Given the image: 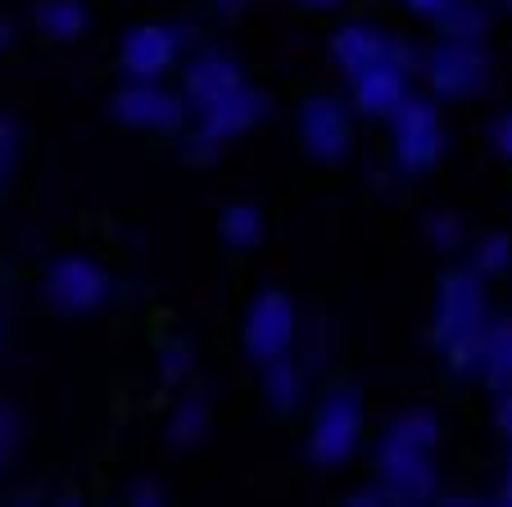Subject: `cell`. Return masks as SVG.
<instances>
[{
    "label": "cell",
    "instance_id": "obj_29",
    "mask_svg": "<svg viewBox=\"0 0 512 507\" xmlns=\"http://www.w3.org/2000/svg\"><path fill=\"white\" fill-rule=\"evenodd\" d=\"M404 5H408V10H417V14H426V19H440L454 0H404Z\"/></svg>",
    "mask_w": 512,
    "mask_h": 507
},
{
    "label": "cell",
    "instance_id": "obj_35",
    "mask_svg": "<svg viewBox=\"0 0 512 507\" xmlns=\"http://www.w3.org/2000/svg\"><path fill=\"white\" fill-rule=\"evenodd\" d=\"M5 37H10V32H5V28H0V50H5Z\"/></svg>",
    "mask_w": 512,
    "mask_h": 507
},
{
    "label": "cell",
    "instance_id": "obj_20",
    "mask_svg": "<svg viewBox=\"0 0 512 507\" xmlns=\"http://www.w3.org/2000/svg\"><path fill=\"white\" fill-rule=\"evenodd\" d=\"M435 435H440V426H435V417L431 412H404V417L395 421L386 431V440H395V444H404V449H431L435 444Z\"/></svg>",
    "mask_w": 512,
    "mask_h": 507
},
{
    "label": "cell",
    "instance_id": "obj_9",
    "mask_svg": "<svg viewBox=\"0 0 512 507\" xmlns=\"http://www.w3.org/2000/svg\"><path fill=\"white\" fill-rule=\"evenodd\" d=\"M46 295L64 313H91L109 299V277L91 259H59L46 277Z\"/></svg>",
    "mask_w": 512,
    "mask_h": 507
},
{
    "label": "cell",
    "instance_id": "obj_11",
    "mask_svg": "<svg viewBox=\"0 0 512 507\" xmlns=\"http://www.w3.org/2000/svg\"><path fill=\"white\" fill-rule=\"evenodd\" d=\"M114 114L132 127H150V132H168V127L182 123V105L177 96H168L155 82H132L114 96Z\"/></svg>",
    "mask_w": 512,
    "mask_h": 507
},
{
    "label": "cell",
    "instance_id": "obj_33",
    "mask_svg": "<svg viewBox=\"0 0 512 507\" xmlns=\"http://www.w3.org/2000/svg\"><path fill=\"white\" fill-rule=\"evenodd\" d=\"M309 10H331V5H340V0H304Z\"/></svg>",
    "mask_w": 512,
    "mask_h": 507
},
{
    "label": "cell",
    "instance_id": "obj_36",
    "mask_svg": "<svg viewBox=\"0 0 512 507\" xmlns=\"http://www.w3.org/2000/svg\"><path fill=\"white\" fill-rule=\"evenodd\" d=\"M508 10H512V0H508Z\"/></svg>",
    "mask_w": 512,
    "mask_h": 507
},
{
    "label": "cell",
    "instance_id": "obj_16",
    "mask_svg": "<svg viewBox=\"0 0 512 507\" xmlns=\"http://www.w3.org/2000/svg\"><path fill=\"white\" fill-rule=\"evenodd\" d=\"M263 390H268L272 408H281V412L300 408V394H304L300 367L290 363L286 354H281V358H268V363H263Z\"/></svg>",
    "mask_w": 512,
    "mask_h": 507
},
{
    "label": "cell",
    "instance_id": "obj_12",
    "mask_svg": "<svg viewBox=\"0 0 512 507\" xmlns=\"http://www.w3.org/2000/svg\"><path fill=\"white\" fill-rule=\"evenodd\" d=\"M300 136L309 145L313 159H340L349 150V118L336 100L313 96L309 105L300 109Z\"/></svg>",
    "mask_w": 512,
    "mask_h": 507
},
{
    "label": "cell",
    "instance_id": "obj_26",
    "mask_svg": "<svg viewBox=\"0 0 512 507\" xmlns=\"http://www.w3.org/2000/svg\"><path fill=\"white\" fill-rule=\"evenodd\" d=\"M127 503H136V507H159V503H164V489H159L155 480H136V485L127 489Z\"/></svg>",
    "mask_w": 512,
    "mask_h": 507
},
{
    "label": "cell",
    "instance_id": "obj_14",
    "mask_svg": "<svg viewBox=\"0 0 512 507\" xmlns=\"http://www.w3.org/2000/svg\"><path fill=\"white\" fill-rule=\"evenodd\" d=\"M241 87V68L227 55H200L186 68V105L191 109H209L218 96Z\"/></svg>",
    "mask_w": 512,
    "mask_h": 507
},
{
    "label": "cell",
    "instance_id": "obj_18",
    "mask_svg": "<svg viewBox=\"0 0 512 507\" xmlns=\"http://www.w3.org/2000/svg\"><path fill=\"white\" fill-rule=\"evenodd\" d=\"M440 23H445V32L458 41H481L485 28H490V14H485V5H476V0H454V5L440 14Z\"/></svg>",
    "mask_w": 512,
    "mask_h": 507
},
{
    "label": "cell",
    "instance_id": "obj_3",
    "mask_svg": "<svg viewBox=\"0 0 512 507\" xmlns=\"http://www.w3.org/2000/svg\"><path fill=\"white\" fill-rule=\"evenodd\" d=\"M358 431H363V403H358L354 390H336L322 399L318 421H313V458L322 467H340L349 453L358 449Z\"/></svg>",
    "mask_w": 512,
    "mask_h": 507
},
{
    "label": "cell",
    "instance_id": "obj_32",
    "mask_svg": "<svg viewBox=\"0 0 512 507\" xmlns=\"http://www.w3.org/2000/svg\"><path fill=\"white\" fill-rule=\"evenodd\" d=\"M213 5H218V10H223V14H236V10H241V5H245V0H213Z\"/></svg>",
    "mask_w": 512,
    "mask_h": 507
},
{
    "label": "cell",
    "instance_id": "obj_5",
    "mask_svg": "<svg viewBox=\"0 0 512 507\" xmlns=\"http://www.w3.org/2000/svg\"><path fill=\"white\" fill-rule=\"evenodd\" d=\"M331 59L340 64V73H345L349 82H354L358 73H368L372 64H386V59H395V64H404L408 73H413V50H408L404 41L377 32V28H363V23H349V28L336 32Z\"/></svg>",
    "mask_w": 512,
    "mask_h": 507
},
{
    "label": "cell",
    "instance_id": "obj_25",
    "mask_svg": "<svg viewBox=\"0 0 512 507\" xmlns=\"http://www.w3.org/2000/svg\"><path fill=\"white\" fill-rule=\"evenodd\" d=\"M14 150H19V132H14L10 118H0V182H5L14 168Z\"/></svg>",
    "mask_w": 512,
    "mask_h": 507
},
{
    "label": "cell",
    "instance_id": "obj_4",
    "mask_svg": "<svg viewBox=\"0 0 512 507\" xmlns=\"http://www.w3.org/2000/svg\"><path fill=\"white\" fill-rule=\"evenodd\" d=\"M426 82H431L435 96L445 100H463L476 96L485 87V55H481V41H440V46L426 55Z\"/></svg>",
    "mask_w": 512,
    "mask_h": 507
},
{
    "label": "cell",
    "instance_id": "obj_30",
    "mask_svg": "<svg viewBox=\"0 0 512 507\" xmlns=\"http://www.w3.org/2000/svg\"><path fill=\"white\" fill-rule=\"evenodd\" d=\"M10 440H14V417L0 408V467H5V453H10Z\"/></svg>",
    "mask_w": 512,
    "mask_h": 507
},
{
    "label": "cell",
    "instance_id": "obj_21",
    "mask_svg": "<svg viewBox=\"0 0 512 507\" xmlns=\"http://www.w3.org/2000/svg\"><path fill=\"white\" fill-rule=\"evenodd\" d=\"M259 231H263V218H259V209H250V204H232V209L223 213V236L232 240L236 249L254 245Z\"/></svg>",
    "mask_w": 512,
    "mask_h": 507
},
{
    "label": "cell",
    "instance_id": "obj_24",
    "mask_svg": "<svg viewBox=\"0 0 512 507\" xmlns=\"http://www.w3.org/2000/svg\"><path fill=\"white\" fill-rule=\"evenodd\" d=\"M426 231H431V240H435L440 249H454L458 236H463V227H458L454 213H435V218L426 222Z\"/></svg>",
    "mask_w": 512,
    "mask_h": 507
},
{
    "label": "cell",
    "instance_id": "obj_1",
    "mask_svg": "<svg viewBox=\"0 0 512 507\" xmlns=\"http://www.w3.org/2000/svg\"><path fill=\"white\" fill-rule=\"evenodd\" d=\"M485 290L481 272H449L435 295V345L449 354L458 372L481 367V340H485Z\"/></svg>",
    "mask_w": 512,
    "mask_h": 507
},
{
    "label": "cell",
    "instance_id": "obj_6",
    "mask_svg": "<svg viewBox=\"0 0 512 507\" xmlns=\"http://www.w3.org/2000/svg\"><path fill=\"white\" fill-rule=\"evenodd\" d=\"M263 118V96L259 91H250L241 82L236 91H227V96H218L209 109H200V136H195V159H209L213 145L218 141H232V136H241L245 127H254Z\"/></svg>",
    "mask_w": 512,
    "mask_h": 507
},
{
    "label": "cell",
    "instance_id": "obj_15",
    "mask_svg": "<svg viewBox=\"0 0 512 507\" xmlns=\"http://www.w3.org/2000/svg\"><path fill=\"white\" fill-rule=\"evenodd\" d=\"M481 376L490 385H512V322H490L485 326Z\"/></svg>",
    "mask_w": 512,
    "mask_h": 507
},
{
    "label": "cell",
    "instance_id": "obj_34",
    "mask_svg": "<svg viewBox=\"0 0 512 507\" xmlns=\"http://www.w3.org/2000/svg\"><path fill=\"white\" fill-rule=\"evenodd\" d=\"M503 498H508V503H512V467H508V485H503Z\"/></svg>",
    "mask_w": 512,
    "mask_h": 507
},
{
    "label": "cell",
    "instance_id": "obj_17",
    "mask_svg": "<svg viewBox=\"0 0 512 507\" xmlns=\"http://www.w3.org/2000/svg\"><path fill=\"white\" fill-rule=\"evenodd\" d=\"M204 426H209V403H204V394H186V399L177 403V412H173L168 435H173L177 449H191V444H200Z\"/></svg>",
    "mask_w": 512,
    "mask_h": 507
},
{
    "label": "cell",
    "instance_id": "obj_2",
    "mask_svg": "<svg viewBox=\"0 0 512 507\" xmlns=\"http://www.w3.org/2000/svg\"><path fill=\"white\" fill-rule=\"evenodd\" d=\"M390 132H395V159L404 173H426L435 159H440V118H435V105L422 96H404L395 109H390Z\"/></svg>",
    "mask_w": 512,
    "mask_h": 507
},
{
    "label": "cell",
    "instance_id": "obj_27",
    "mask_svg": "<svg viewBox=\"0 0 512 507\" xmlns=\"http://www.w3.org/2000/svg\"><path fill=\"white\" fill-rule=\"evenodd\" d=\"M494 145H499L503 159H512V114L499 118V127H494Z\"/></svg>",
    "mask_w": 512,
    "mask_h": 507
},
{
    "label": "cell",
    "instance_id": "obj_10",
    "mask_svg": "<svg viewBox=\"0 0 512 507\" xmlns=\"http://www.w3.org/2000/svg\"><path fill=\"white\" fill-rule=\"evenodd\" d=\"M177 28H164V23H141V28L127 32L123 41V68L132 73V82H155V77L168 73V64L177 59Z\"/></svg>",
    "mask_w": 512,
    "mask_h": 507
},
{
    "label": "cell",
    "instance_id": "obj_28",
    "mask_svg": "<svg viewBox=\"0 0 512 507\" xmlns=\"http://www.w3.org/2000/svg\"><path fill=\"white\" fill-rule=\"evenodd\" d=\"M349 503H358V507H381V503H390V494H386V485H372V489H358Z\"/></svg>",
    "mask_w": 512,
    "mask_h": 507
},
{
    "label": "cell",
    "instance_id": "obj_31",
    "mask_svg": "<svg viewBox=\"0 0 512 507\" xmlns=\"http://www.w3.org/2000/svg\"><path fill=\"white\" fill-rule=\"evenodd\" d=\"M499 426L508 431V440H512V394H503L499 399Z\"/></svg>",
    "mask_w": 512,
    "mask_h": 507
},
{
    "label": "cell",
    "instance_id": "obj_7",
    "mask_svg": "<svg viewBox=\"0 0 512 507\" xmlns=\"http://www.w3.org/2000/svg\"><path fill=\"white\" fill-rule=\"evenodd\" d=\"M377 467H381V485H386L390 503H426L435 494V471L422 449H404L395 440H381Z\"/></svg>",
    "mask_w": 512,
    "mask_h": 507
},
{
    "label": "cell",
    "instance_id": "obj_8",
    "mask_svg": "<svg viewBox=\"0 0 512 507\" xmlns=\"http://www.w3.org/2000/svg\"><path fill=\"white\" fill-rule=\"evenodd\" d=\"M295 340V308H290L286 295L268 290L250 304V317H245V349H250L259 363L268 358H281Z\"/></svg>",
    "mask_w": 512,
    "mask_h": 507
},
{
    "label": "cell",
    "instance_id": "obj_23",
    "mask_svg": "<svg viewBox=\"0 0 512 507\" xmlns=\"http://www.w3.org/2000/svg\"><path fill=\"white\" fill-rule=\"evenodd\" d=\"M186 372H191V349H186L182 340H173V345L164 349V363H159V376H164V381H182Z\"/></svg>",
    "mask_w": 512,
    "mask_h": 507
},
{
    "label": "cell",
    "instance_id": "obj_22",
    "mask_svg": "<svg viewBox=\"0 0 512 507\" xmlns=\"http://www.w3.org/2000/svg\"><path fill=\"white\" fill-rule=\"evenodd\" d=\"M508 259H512L508 236H485L481 245L472 249V268L481 272V277H494V272H503V268H508Z\"/></svg>",
    "mask_w": 512,
    "mask_h": 507
},
{
    "label": "cell",
    "instance_id": "obj_13",
    "mask_svg": "<svg viewBox=\"0 0 512 507\" xmlns=\"http://www.w3.org/2000/svg\"><path fill=\"white\" fill-rule=\"evenodd\" d=\"M404 96H408V68L395 64V59L372 64L368 73L354 77V100L363 114H390Z\"/></svg>",
    "mask_w": 512,
    "mask_h": 507
},
{
    "label": "cell",
    "instance_id": "obj_19",
    "mask_svg": "<svg viewBox=\"0 0 512 507\" xmlns=\"http://www.w3.org/2000/svg\"><path fill=\"white\" fill-rule=\"evenodd\" d=\"M41 28H46L50 37L68 41L87 28V10H82L78 0H46V5H41Z\"/></svg>",
    "mask_w": 512,
    "mask_h": 507
}]
</instances>
